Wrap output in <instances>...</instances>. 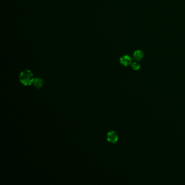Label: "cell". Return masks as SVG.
Returning a JSON list of instances; mask_svg holds the SVG:
<instances>
[{
  "instance_id": "obj_6",
  "label": "cell",
  "mask_w": 185,
  "mask_h": 185,
  "mask_svg": "<svg viewBox=\"0 0 185 185\" xmlns=\"http://www.w3.org/2000/svg\"><path fill=\"white\" fill-rule=\"evenodd\" d=\"M132 68L134 70L137 71L140 68V65L139 64V63L135 62L132 64Z\"/></svg>"
},
{
  "instance_id": "obj_2",
  "label": "cell",
  "mask_w": 185,
  "mask_h": 185,
  "mask_svg": "<svg viewBox=\"0 0 185 185\" xmlns=\"http://www.w3.org/2000/svg\"><path fill=\"white\" fill-rule=\"evenodd\" d=\"M107 142L115 144L117 142L118 140V135L115 131L111 130L107 133Z\"/></svg>"
},
{
  "instance_id": "obj_4",
  "label": "cell",
  "mask_w": 185,
  "mask_h": 185,
  "mask_svg": "<svg viewBox=\"0 0 185 185\" xmlns=\"http://www.w3.org/2000/svg\"><path fill=\"white\" fill-rule=\"evenodd\" d=\"M34 86L37 89H40L43 84V80L41 78L37 77L34 79V82H33Z\"/></svg>"
},
{
  "instance_id": "obj_5",
  "label": "cell",
  "mask_w": 185,
  "mask_h": 185,
  "mask_svg": "<svg viewBox=\"0 0 185 185\" xmlns=\"http://www.w3.org/2000/svg\"><path fill=\"white\" fill-rule=\"evenodd\" d=\"M143 57V53L141 50L136 51L134 53V58L136 61H140Z\"/></svg>"
},
{
  "instance_id": "obj_3",
  "label": "cell",
  "mask_w": 185,
  "mask_h": 185,
  "mask_svg": "<svg viewBox=\"0 0 185 185\" xmlns=\"http://www.w3.org/2000/svg\"><path fill=\"white\" fill-rule=\"evenodd\" d=\"M132 59L128 55H125L120 58V63L124 66H128L132 64Z\"/></svg>"
},
{
  "instance_id": "obj_1",
  "label": "cell",
  "mask_w": 185,
  "mask_h": 185,
  "mask_svg": "<svg viewBox=\"0 0 185 185\" xmlns=\"http://www.w3.org/2000/svg\"><path fill=\"white\" fill-rule=\"evenodd\" d=\"M20 82L23 85H31L34 82V77L32 72L28 70L22 72L19 76Z\"/></svg>"
}]
</instances>
